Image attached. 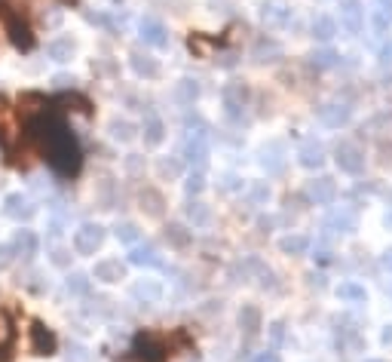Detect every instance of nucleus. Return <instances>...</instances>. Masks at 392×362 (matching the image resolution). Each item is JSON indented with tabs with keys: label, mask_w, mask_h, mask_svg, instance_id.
Here are the masks:
<instances>
[{
	"label": "nucleus",
	"mask_w": 392,
	"mask_h": 362,
	"mask_svg": "<svg viewBox=\"0 0 392 362\" xmlns=\"http://www.w3.org/2000/svg\"><path fill=\"white\" fill-rule=\"evenodd\" d=\"M40 141L46 147L49 166L59 175H74L80 169V145L71 136V129L59 120H46V126H40Z\"/></svg>",
	"instance_id": "obj_1"
},
{
	"label": "nucleus",
	"mask_w": 392,
	"mask_h": 362,
	"mask_svg": "<svg viewBox=\"0 0 392 362\" xmlns=\"http://www.w3.org/2000/svg\"><path fill=\"white\" fill-rule=\"evenodd\" d=\"M104 243V230L98 224H83L80 230H74V249L80 255H95V249H102Z\"/></svg>",
	"instance_id": "obj_2"
},
{
	"label": "nucleus",
	"mask_w": 392,
	"mask_h": 362,
	"mask_svg": "<svg viewBox=\"0 0 392 362\" xmlns=\"http://www.w3.org/2000/svg\"><path fill=\"white\" fill-rule=\"evenodd\" d=\"M3 215L12 218V221H31L37 215V206L31 203V197L25 194H10L3 200Z\"/></svg>",
	"instance_id": "obj_3"
},
{
	"label": "nucleus",
	"mask_w": 392,
	"mask_h": 362,
	"mask_svg": "<svg viewBox=\"0 0 392 362\" xmlns=\"http://www.w3.org/2000/svg\"><path fill=\"white\" fill-rule=\"evenodd\" d=\"M184 157L194 166H205V160H209V136H205V129L190 132L187 145H184Z\"/></svg>",
	"instance_id": "obj_4"
},
{
	"label": "nucleus",
	"mask_w": 392,
	"mask_h": 362,
	"mask_svg": "<svg viewBox=\"0 0 392 362\" xmlns=\"http://www.w3.org/2000/svg\"><path fill=\"white\" fill-rule=\"evenodd\" d=\"M31 347H34L37 356H53V353H55V335L46 329L44 323L31 325Z\"/></svg>",
	"instance_id": "obj_5"
},
{
	"label": "nucleus",
	"mask_w": 392,
	"mask_h": 362,
	"mask_svg": "<svg viewBox=\"0 0 392 362\" xmlns=\"http://www.w3.org/2000/svg\"><path fill=\"white\" fill-rule=\"evenodd\" d=\"M141 37H144V44H151V46H166L169 44L166 28H162V22L160 19H153V16L141 19Z\"/></svg>",
	"instance_id": "obj_6"
},
{
	"label": "nucleus",
	"mask_w": 392,
	"mask_h": 362,
	"mask_svg": "<svg viewBox=\"0 0 392 362\" xmlns=\"http://www.w3.org/2000/svg\"><path fill=\"white\" fill-rule=\"evenodd\" d=\"M337 163H340V169H346V172H362V166H365V157H362V151H359L355 145L344 141V145L337 147Z\"/></svg>",
	"instance_id": "obj_7"
},
{
	"label": "nucleus",
	"mask_w": 392,
	"mask_h": 362,
	"mask_svg": "<svg viewBox=\"0 0 392 362\" xmlns=\"http://www.w3.org/2000/svg\"><path fill=\"white\" fill-rule=\"evenodd\" d=\"M6 31H10V40H12V46L16 49H25L28 53V49L34 46V34L22 19H10V22H6Z\"/></svg>",
	"instance_id": "obj_8"
},
{
	"label": "nucleus",
	"mask_w": 392,
	"mask_h": 362,
	"mask_svg": "<svg viewBox=\"0 0 392 362\" xmlns=\"http://www.w3.org/2000/svg\"><path fill=\"white\" fill-rule=\"evenodd\" d=\"M245 102H248V92H245L242 83H230V87L224 89V108H227L230 117H236V114L245 108Z\"/></svg>",
	"instance_id": "obj_9"
},
{
	"label": "nucleus",
	"mask_w": 392,
	"mask_h": 362,
	"mask_svg": "<svg viewBox=\"0 0 392 362\" xmlns=\"http://www.w3.org/2000/svg\"><path fill=\"white\" fill-rule=\"evenodd\" d=\"M92 273H95V280H102V282H120L126 276V267L120 264L117 258H104V261H98Z\"/></svg>",
	"instance_id": "obj_10"
},
{
	"label": "nucleus",
	"mask_w": 392,
	"mask_h": 362,
	"mask_svg": "<svg viewBox=\"0 0 392 362\" xmlns=\"http://www.w3.org/2000/svg\"><path fill=\"white\" fill-rule=\"evenodd\" d=\"M132 298L135 301H144V304H156L162 298V286L156 280H141L132 286Z\"/></svg>",
	"instance_id": "obj_11"
},
{
	"label": "nucleus",
	"mask_w": 392,
	"mask_h": 362,
	"mask_svg": "<svg viewBox=\"0 0 392 362\" xmlns=\"http://www.w3.org/2000/svg\"><path fill=\"white\" fill-rule=\"evenodd\" d=\"M129 261H132V264H138V267H160V264H162L160 252H156L151 243H144V246H132Z\"/></svg>",
	"instance_id": "obj_12"
},
{
	"label": "nucleus",
	"mask_w": 392,
	"mask_h": 362,
	"mask_svg": "<svg viewBox=\"0 0 392 362\" xmlns=\"http://www.w3.org/2000/svg\"><path fill=\"white\" fill-rule=\"evenodd\" d=\"M10 246H12V252H19L22 258H34V255H37V237H34L31 230H19Z\"/></svg>",
	"instance_id": "obj_13"
},
{
	"label": "nucleus",
	"mask_w": 392,
	"mask_h": 362,
	"mask_svg": "<svg viewBox=\"0 0 392 362\" xmlns=\"http://www.w3.org/2000/svg\"><path fill=\"white\" fill-rule=\"evenodd\" d=\"M46 53L53 55L55 62H68L71 55H74V40H71V37H59V40H53V44L46 46Z\"/></svg>",
	"instance_id": "obj_14"
},
{
	"label": "nucleus",
	"mask_w": 392,
	"mask_h": 362,
	"mask_svg": "<svg viewBox=\"0 0 392 362\" xmlns=\"http://www.w3.org/2000/svg\"><path fill=\"white\" fill-rule=\"evenodd\" d=\"M19 111H22V117H37V114L46 111V98L44 96H22V102H19Z\"/></svg>",
	"instance_id": "obj_15"
},
{
	"label": "nucleus",
	"mask_w": 392,
	"mask_h": 362,
	"mask_svg": "<svg viewBox=\"0 0 392 362\" xmlns=\"http://www.w3.org/2000/svg\"><path fill=\"white\" fill-rule=\"evenodd\" d=\"M297 157H301L304 166H319V163L325 160V147L319 145V141H310V145L301 147V154H297Z\"/></svg>",
	"instance_id": "obj_16"
},
{
	"label": "nucleus",
	"mask_w": 392,
	"mask_h": 362,
	"mask_svg": "<svg viewBox=\"0 0 392 362\" xmlns=\"http://www.w3.org/2000/svg\"><path fill=\"white\" fill-rule=\"evenodd\" d=\"M310 197H312L316 203H331V197H334V181H331V179L312 181V184H310Z\"/></svg>",
	"instance_id": "obj_17"
},
{
	"label": "nucleus",
	"mask_w": 392,
	"mask_h": 362,
	"mask_svg": "<svg viewBox=\"0 0 392 362\" xmlns=\"http://www.w3.org/2000/svg\"><path fill=\"white\" fill-rule=\"evenodd\" d=\"M10 344H12V323H10V316L0 310V362L6 359V350H10Z\"/></svg>",
	"instance_id": "obj_18"
},
{
	"label": "nucleus",
	"mask_w": 392,
	"mask_h": 362,
	"mask_svg": "<svg viewBox=\"0 0 392 362\" xmlns=\"http://www.w3.org/2000/svg\"><path fill=\"white\" fill-rule=\"evenodd\" d=\"M132 68L144 77H156V71H160V65H156L151 55H141V53H132Z\"/></svg>",
	"instance_id": "obj_19"
},
{
	"label": "nucleus",
	"mask_w": 392,
	"mask_h": 362,
	"mask_svg": "<svg viewBox=\"0 0 392 362\" xmlns=\"http://www.w3.org/2000/svg\"><path fill=\"white\" fill-rule=\"evenodd\" d=\"M312 34H316L319 40H331L334 34H337V25H334V19H328V16H319L316 22H312Z\"/></svg>",
	"instance_id": "obj_20"
},
{
	"label": "nucleus",
	"mask_w": 392,
	"mask_h": 362,
	"mask_svg": "<svg viewBox=\"0 0 392 362\" xmlns=\"http://www.w3.org/2000/svg\"><path fill=\"white\" fill-rule=\"evenodd\" d=\"M187 218H190L194 224H209L212 212H209V206H205V203H190V206H187Z\"/></svg>",
	"instance_id": "obj_21"
},
{
	"label": "nucleus",
	"mask_w": 392,
	"mask_h": 362,
	"mask_svg": "<svg viewBox=\"0 0 392 362\" xmlns=\"http://www.w3.org/2000/svg\"><path fill=\"white\" fill-rule=\"evenodd\" d=\"M68 292L71 295H86L89 292V276L86 273H71L68 276Z\"/></svg>",
	"instance_id": "obj_22"
},
{
	"label": "nucleus",
	"mask_w": 392,
	"mask_h": 362,
	"mask_svg": "<svg viewBox=\"0 0 392 362\" xmlns=\"http://www.w3.org/2000/svg\"><path fill=\"white\" fill-rule=\"evenodd\" d=\"M117 239H120V243H126V246H138L141 233H138V227H135V224H120L117 227Z\"/></svg>",
	"instance_id": "obj_23"
},
{
	"label": "nucleus",
	"mask_w": 392,
	"mask_h": 362,
	"mask_svg": "<svg viewBox=\"0 0 392 362\" xmlns=\"http://www.w3.org/2000/svg\"><path fill=\"white\" fill-rule=\"evenodd\" d=\"M144 141H147V145H160V141H162V123L156 117H151L144 123Z\"/></svg>",
	"instance_id": "obj_24"
},
{
	"label": "nucleus",
	"mask_w": 392,
	"mask_h": 362,
	"mask_svg": "<svg viewBox=\"0 0 392 362\" xmlns=\"http://www.w3.org/2000/svg\"><path fill=\"white\" fill-rule=\"evenodd\" d=\"M263 22H270V25H279V22H285V6H279V3L263 6Z\"/></svg>",
	"instance_id": "obj_25"
},
{
	"label": "nucleus",
	"mask_w": 392,
	"mask_h": 362,
	"mask_svg": "<svg viewBox=\"0 0 392 362\" xmlns=\"http://www.w3.org/2000/svg\"><path fill=\"white\" fill-rule=\"evenodd\" d=\"M65 233V212L53 209V218H49V237H62Z\"/></svg>",
	"instance_id": "obj_26"
},
{
	"label": "nucleus",
	"mask_w": 392,
	"mask_h": 362,
	"mask_svg": "<svg viewBox=\"0 0 392 362\" xmlns=\"http://www.w3.org/2000/svg\"><path fill=\"white\" fill-rule=\"evenodd\" d=\"M111 129H113V138H123V141H129L135 132H132V126L126 123V120H113L111 123Z\"/></svg>",
	"instance_id": "obj_27"
},
{
	"label": "nucleus",
	"mask_w": 392,
	"mask_h": 362,
	"mask_svg": "<svg viewBox=\"0 0 392 362\" xmlns=\"http://www.w3.org/2000/svg\"><path fill=\"white\" fill-rule=\"evenodd\" d=\"M178 96L184 98V102H194V98L199 96V87L194 80H181V87H178Z\"/></svg>",
	"instance_id": "obj_28"
},
{
	"label": "nucleus",
	"mask_w": 392,
	"mask_h": 362,
	"mask_svg": "<svg viewBox=\"0 0 392 362\" xmlns=\"http://www.w3.org/2000/svg\"><path fill=\"white\" fill-rule=\"evenodd\" d=\"M306 246H310V243H306L304 237H288V239H282V249H285V252H304Z\"/></svg>",
	"instance_id": "obj_29"
},
{
	"label": "nucleus",
	"mask_w": 392,
	"mask_h": 362,
	"mask_svg": "<svg viewBox=\"0 0 392 362\" xmlns=\"http://www.w3.org/2000/svg\"><path fill=\"white\" fill-rule=\"evenodd\" d=\"M205 188V179H203V172H194L187 179V194H199V190Z\"/></svg>",
	"instance_id": "obj_30"
},
{
	"label": "nucleus",
	"mask_w": 392,
	"mask_h": 362,
	"mask_svg": "<svg viewBox=\"0 0 392 362\" xmlns=\"http://www.w3.org/2000/svg\"><path fill=\"white\" fill-rule=\"evenodd\" d=\"M344 16H346V25L355 31V28H359V6H355V3H346Z\"/></svg>",
	"instance_id": "obj_31"
},
{
	"label": "nucleus",
	"mask_w": 392,
	"mask_h": 362,
	"mask_svg": "<svg viewBox=\"0 0 392 362\" xmlns=\"http://www.w3.org/2000/svg\"><path fill=\"white\" fill-rule=\"evenodd\" d=\"M49 258H53L55 267H68L71 264V255L65 249H53V252H49Z\"/></svg>",
	"instance_id": "obj_32"
},
{
	"label": "nucleus",
	"mask_w": 392,
	"mask_h": 362,
	"mask_svg": "<svg viewBox=\"0 0 392 362\" xmlns=\"http://www.w3.org/2000/svg\"><path fill=\"white\" fill-rule=\"evenodd\" d=\"M340 295L355 298V301H365V289H359V286H340Z\"/></svg>",
	"instance_id": "obj_33"
},
{
	"label": "nucleus",
	"mask_w": 392,
	"mask_h": 362,
	"mask_svg": "<svg viewBox=\"0 0 392 362\" xmlns=\"http://www.w3.org/2000/svg\"><path fill=\"white\" fill-rule=\"evenodd\" d=\"M12 261V246L10 243H0V271H6Z\"/></svg>",
	"instance_id": "obj_34"
},
{
	"label": "nucleus",
	"mask_w": 392,
	"mask_h": 362,
	"mask_svg": "<svg viewBox=\"0 0 392 362\" xmlns=\"http://www.w3.org/2000/svg\"><path fill=\"white\" fill-rule=\"evenodd\" d=\"M184 227H178V224H169V237H172V243L175 246H184V243H187V237H184Z\"/></svg>",
	"instance_id": "obj_35"
},
{
	"label": "nucleus",
	"mask_w": 392,
	"mask_h": 362,
	"mask_svg": "<svg viewBox=\"0 0 392 362\" xmlns=\"http://www.w3.org/2000/svg\"><path fill=\"white\" fill-rule=\"evenodd\" d=\"M316 59H319V68H331L337 55H334V53H319V55H312V62H316Z\"/></svg>",
	"instance_id": "obj_36"
},
{
	"label": "nucleus",
	"mask_w": 392,
	"mask_h": 362,
	"mask_svg": "<svg viewBox=\"0 0 392 362\" xmlns=\"http://www.w3.org/2000/svg\"><path fill=\"white\" fill-rule=\"evenodd\" d=\"M178 169H181V166H178L175 160H172V163H169V160L160 163V172H162V175H178Z\"/></svg>",
	"instance_id": "obj_37"
},
{
	"label": "nucleus",
	"mask_w": 392,
	"mask_h": 362,
	"mask_svg": "<svg viewBox=\"0 0 392 362\" xmlns=\"http://www.w3.org/2000/svg\"><path fill=\"white\" fill-rule=\"evenodd\" d=\"M55 83H59V87H68V83H74V77H65V74H59V77H55Z\"/></svg>",
	"instance_id": "obj_38"
},
{
	"label": "nucleus",
	"mask_w": 392,
	"mask_h": 362,
	"mask_svg": "<svg viewBox=\"0 0 392 362\" xmlns=\"http://www.w3.org/2000/svg\"><path fill=\"white\" fill-rule=\"evenodd\" d=\"M383 264H386V267H389V271H392V249L386 252V258H383Z\"/></svg>",
	"instance_id": "obj_39"
},
{
	"label": "nucleus",
	"mask_w": 392,
	"mask_h": 362,
	"mask_svg": "<svg viewBox=\"0 0 392 362\" xmlns=\"http://www.w3.org/2000/svg\"><path fill=\"white\" fill-rule=\"evenodd\" d=\"M261 362H279V359H276V356H263Z\"/></svg>",
	"instance_id": "obj_40"
}]
</instances>
